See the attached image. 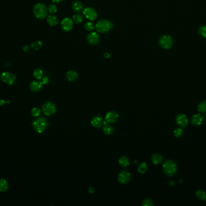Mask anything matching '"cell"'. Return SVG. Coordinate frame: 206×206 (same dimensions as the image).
Wrapping results in <instances>:
<instances>
[{
  "mask_svg": "<svg viewBox=\"0 0 206 206\" xmlns=\"http://www.w3.org/2000/svg\"><path fill=\"white\" fill-rule=\"evenodd\" d=\"M198 111L201 113L206 112V100L201 102L198 106Z\"/></svg>",
  "mask_w": 206,
  "mask_h": 206,
  "instance_id": "obj_26",
  "label": "cell"
},
{
  "mask_svg": "<svg viewBox=\"0 0 206 206\" xmlns=\"http://www.w3.org/2000/svg\"><path fill=\"white\" fill-rule=\"evenodd\" d=\"M73 21L76 24H80L83 21V16L80 15L76 14L73 16Z\"/></svg>",
  "mask_w": 206,
  "mask_h": 206,
  "instance_id": "obj_29",
  "label": "cell"
},
{
  "mask_svg": "<svg viewBox=\"0 0 206 206\" xmlns=\"http://www.w3.org/2000/svg\"><path fill=\"white\" fill-rule=\"evenodd\" d=\"M198 33L203 38H206V26H202L199 28Z\"/></svg>",
  "mask_w": 206,
  "mask_h": 206,
  "instance_id": "obj_30",
  "label": "cell"
},
{
  "mask_svg": "<svg viewBox=\"0 0 206 206\" xmlns=\"http://www.w3.org/2000/svg\"><path fill=\"white\" fill-rule=\"evenodd\" d=\"M33 14L38 19H43L48 15V9L42 3H38L33 7Z\"/></svg>",
  "mask_w": 206,
  "mask_h": 206,
  "instance_id": "obj_3",
  "label": "cell"
},
{
  "mask_svg": "<svg viewBox=\"0 0 206 206\" xmlns=\"http://www.w3.org/2000/svg\"><path fill=\"white\" fill-rule=\"evenodd\" d=\"M131 179V175L127 171V170H124L121 172L118 177V181L121 183V184H127L128 183Z\"/></svg>",
  "mask_w": 206,
  "mask_h": 206,
  "instance_id": "obj_10",
  "label": "cell"
},
{
  "mask_svg": "<svg viewBox=\"0 0 206 206\" xmlns=\"http://www.w3.org/2000/svg\"><path fill=\"white\" fill-rule=\"evenodd\" d=\"M104 57L106 59H109L110 57V55L109 53H105L104 55Z\"/></svg>",
  "mask_w": 206,
  "mask_h": 206,
  "instance_id": "obj_40",
  "label": "cell"
},
{
  "mask_svg": "<svg viewBox=\"0 0 206 206\" xmlns=\"http://www.w3.org/2000/svg\"><path fill=\"white\" fill-rule=\"evenodd\" d=\"M88 191H89V192L90 193H94V192H95V189H94V187H89L88 189Z\"/></svg>",
  "mask_w": 206,
  "mask_h": 206,
  "instance_id": "obj_37",
  "label": "cell"
},
{
  "mask_svg": "<svg viewBox=\"0 0 206 206\" xmlns=\"http://www.w3.org/2000/svg\"><path fill=\"white\" fill-rule=\"evenodd\" d=\"M9 189V184L5 179H0V192H6Z\"/></svg>",
  "mask_w": 206,
  "mask_h": 206,
  "instance_id": "obj_21",
  "label": "cell"
},
{
  "mask_svg": "<svg viewBox=\"0 0 206 206\" xmlns=\"http://www.w3.org/2000/svg\"><path fill=\"white\" fill-rule=\"evenodd\" d=\"M151 160L154 165H159L163 161V157L159 153H154L151 157Z\"/></svg>",
  "mask_w": 206,
  "mask_h": 206,
  "instance_id": "obj_18",
  "label": "cell"
},
{
  "mask_svg": "<svg viewBox=\"0 0 206 206\" xmlns=\"http://www.w3.org/2000/svg\"><path fill=\"white\" fill-rule=\"evenodd\" d=\"M48 122L45 117H41L34 119L32 122V126L35 131L42 133L48 127Z\"/></svg>",
  "mask_w": 206,
  "mask_h": 206,
  "instance_id": "obj_1",
  "label": "cell"
},
{
  "mask_svg": "<svg viewBox=\"0 0 206 206\" xmlns=\"http://www.w3.org/2000/svg\"><path fill=\"white\" fill-rule=\"evenodd\" d=\"M78 78H79V75L75 71L70 70V71H68L67 73V78L70 82L75 81V80L78 79Z\"/></svg>",
  "mask_w": 206,
  "mask_h": 206,
  "instance_id": "obj_17",
  "label": "cell"
},
{
  "mask_svg": "<svg viewBox=\"0 0 206 206\" xmlns=\"http://www.w3.org/2000/svg\"><path fill=\"white\" fill-rule=\"evenodd\" d=\"M43 70L42 69H36L34 71V73H33V76L34 77L38 79V80H39L42 78L43 77Z\"/></svg>",
  "mask_w": 206,
  "mask_h": 206,
  "instance_id": "obj_25",
  "label": "cell"
},
{
  "mask_svg": "<svg viewBox=\"0 0 206 206\" xmlns=\"http://www.w3.org/2000/svg\"><path fill=\"white\" fill-rule=\"evenodd\" d=\"M174 136L176 137H180L183 134V131L181 128H176L174 131Z\"/></svg>",
  "mask_w": 206,
  "mask_h": 206,
  "instance_id": "obj_33",
  "label": "cell"
},
{
  "mask_svg": "<svg viewBox=\"0 0 206 206\" xmlns=\"http://www.w3.org/2000/svg\"><path fill=\"white\" fill-rule=\"evenodd\" d=\"M118 113L115 111H111L106 114L104 120H106L107 124H113L118 120Z\"/></svg>",
  "mask_w": 206,
  "mask_h": 206,
  "instance_id": "obj_8",
  "label": "cell"
},
{
  "mask_svg": "<svg viewBox=\"0 0 206 206\" xmlns=\"http://www.w3.org/2000/svg\"><path fill=\"white\" fill-rule=\"evenodd\" d=\"M41 111L38 108H33L31 111V115L33 116V117H38L40 116L41 114Z\"/></svg>",
  "mask_w": 206,
  "mask_h": 206,
  "instance_id": "obj_31",
  "label": "cell"
},
{
  "mask_svg": "<svg viewBox=\"0 0 206 206\" xmlns=\"http://www.w3.org/2000/svg\"><path fill=\"white\" fill-rule=\"evenodd\" d=\"M176 122L181 128H186L188 124V119L185 114H179L176 116Z\"/></svg>",
  "mask_w": 206,
  "mask_h": 206,
  "instance_id": "obj_11",
  "label": "cell"
},
{
  "mask_svg": "<svg viewBox=\"0 0 206 206\" xmlns=\"http://www.w3.org/2000/svg\"><path fill=\"white\" fill-rule=\"evenodd\" d=\"M163 170L165 174L172 177L174 175L177 171V166L172 160H167L163 165Z\"/></svg>",
  "mask_w": 206,
  "mask_h": 206,
  "instance_id": "obj_2",
  "label": "cell"
},
{
  "mask_svg": "<svg viewBox=\"0 0 206 206\" xmlns=\"http://www.w3.org/2000/svg\"><path fill=\"white\" fill-rule=\"evenodd\" d=\"M113 23L110 21L103 19L96 23L95 27L96 28V31L99 33H105L109 32L111 28L113 27Z\"/></svg>",
  "mask_w": 206,
  "mask_h": 206,
  "instance_id": "obj_4",
  "label": "cell"
},
{
  "mask_svg": "<svg viewBox=\"0 0 206 206\" xmlns=\"http://www.w3.org/2000/svg\"><path fill=\"white\" fill-rule=\"evenodd\" d=\"M119 164L123 167H127L130 165V160L128 157L123 156L119 159Z\"/></svg>",
  "mask_w": 206,
  "mask_h": 206,
  "instance_id": "obj_22",
  "label": "cell"
},
{
  "mask_svg": "<svg viewBox=\"0 0 206 206\" xmlns=\"http://www.w3.org/2000/svg\"><path fill=\"white\" fill-rule=\"evenodd\" d=\"M73 20L69 18H66L63 19L62 21L61 26L62 29L65 32H69L71 30L74 26V23Z\"/></svg>",
  "mask_w": 206,
  "mask_h": 206,
  "instance_id": "obj_12",
  "label": "cell"
},
{
  "mask_svg": "<svg viewBox=\"0 0 206 206\" xmlns=\"http://www.w3.org/2000/svg\"><path fill=\"white\" fill-rule=\"evenodd\" d=\"M83 14L87 19L91 21L95 20L97 17L96 11L91 7H87L84 9L83 11Z\"/></svg>",
  "mask_w": 206,
  "mask_h": 206,
  "instance_id": "obj_9",
  "label": "cell"
},
{
  "mask_svg": "<svg viewBox=\"0 0 206 206\" xmlns=\"http://www.w3.org/2000/svg\"><path fill=\"white\" fill-rule=\"evenodd\" d=\"M48 12H49L50 13H51V14H55V13L57 12V7L55 6V5H54V4H51V5H50V6L48 7Z\"/></svg>",
  "mask_w": 206,
  "mask_h": 206,
  "instance_id": "obj_35",
  "label": "cell"
},
{
  "mask_svg": "<svg viewBox=\"0 0 206 206\" xmlns=\"http://www.w3.org/2000/svg\"><path fill=\"white\" fill-rule=\"evenodd\" d=\"M42 47V42L40 41H36L31 44V47L34 50H39Z\"/></svg>",
  "mask_w": 206,
  "mask_h": 206,
  "instance_id": "obj_28",
  "label": "cell"
},
{
  "mask_svg": "<svg viewBox=\"0 0 206 206\" xmlns=\"http://www.w3.org/2000/svg\"><path fill=\"white\" fill-rule=\"evenodd\" d=\"M42 110L43 113L45 116H50L55 113L57 108L54 103L50 101H47L43 105L42 107Z\"/></svg>",
  "mask_w": 206,
  "mask_h": 206,
  "instance_id": "obj_5",
  "label": "cell"
},
{
  "mask_svg": "<svg viewBox=\"0 0 206 206\" xmlns=\"http://www.w3.org/2000/svg\"><path fill=\"white\" fill-rule=\"evenodd\" d=\"M72 9L74 11H75V12H77V13L80 12L83 9L82 3L80 2L79 1H76L74 2L72 4Z\"/></svg>",
  "mask_w": 206,
  "mask_h": 206,
  "instance_id": "obj_19",
  "label": "cell"
},
{
  "mask_svg": "<svg viewBox=\"0 0 206 206\" xmlns=\"http://www.w3.org/2000/svg\"><path fill=\"white\" fill-rule=\"evenodd\" d=\"M159 44L164 49H169L173 44L172 38L170 36L164 35L160 38Z\"/></svg>",
  "mask_w": 206,
  "mask_h": 206,
  "instance_id": "obj_6",
  "label": "cell"
},
{
  "mask_svg": "<svg viewBox=\"0 0 206 206\" xmlns=\"http://www.w3.org/2000/svg\"><path fill=\"white\" fill-rule=\"evenodd\" d=\"M203 120H204L203 116L200 114H196L193 116L191 122L195 126H200L202 124Z\"/></svg>",
  "mask_w": 206,
  "mask_h": 206,
  "instance_id": "obj_16",
  "label": "cell"
},
{
  "mask_svg": "<svg viewBox=\"0 0 206 206\" xmlns=\"http://www.w3.org/2000/svg\"><path fill=\"white\" fill-rule=\"evenodd\" d=\"M42 82L43 84H47L49 82V79L48 77H44L42 79Z\"/></svg>",
  "mask_w": 206,
  "mask_h": 206,
  "instance_id": "obj_36",
  "label": "cell"
},
{
  "mask_svg": "<svg viewBox=\"0 0 206 206\" xmlns=\"http://www.w3.org/2000/svg\"><path fill=\"white\" fill-rule=\"evenodd\" d=\"M103 122H104V120L99 116H94V117H92L91 120V124L94 127L97 128H101L103 126Z\"/></svg>",
  "mask_w": 206,
  "mask_h": 206,
  "instance_id": "obj_14",
  "label": "cell"
},
{
  "mask_svg": "<svg viewBox=\"0 0 206 206\" xmlns=\"http://www.w3.org/2000/svg\"><path fill=\"white\" fill-rule=\"evenodd\" d=\"M147 170V165L145 162L141 163L138 167V172L140 174H145Z\"/></svg>",
  "mask_w": 206,
  "mask_h": 206,
  "instance_id": "obj_27",
  "label": "cell"
},
{
  "mask_svg": "<svg viewBox=\"0 0 206 206\" xmlns=\"http://www.w3.org/2000/svg\"><path fill=\"white\" fill-rule=\"evenodd\" d=\"M0 78L3 82L7 85H12L16 81V77L12 73L9 72H4L1 74Z\"/></svg>",
  "mask_w": 206,
  "mask_h": 206,
  "instance_id": "obj_7",
  "label": "cell"
},
{
  "mask_svg": "<svg viewBox=\"0 0 206 206\" xmlns=\"http://www.w3.org/2000/svg\"><path fill=\"white\" fill-rule=\"evenodd\" d=\"M47 21L51 26H55L59 23V19L55 15H50L48 17Z\"/></svg>",
  "mask_w": 206,
  "mask_h": 206,
  "instance_id": "obj_20",
  "label": "cell"
},
{
  "mask_svg": "<svg viewBox=\"0 0 206 206\" xmlns=\"http://www.w3.org/2000/svg\"><path fill=\"white\" fill-rule=\"evenodd\" d=\"M196 196L198 200L205 201H206V191L203 190H198L196 192Z\"/></svg>",
  "mask_w": 206,
  "mask_h": 206,
  "instance_id": "obj_23",
  "label": "cell"
},
{
  "mask_svg": "<svg viewBox=\"0 0 206 206\" xmlns=\"http://www.w3.org/2000/svg\"><path fill=\"white\" fill-rule=\"evenodd\" d=\"M29 50H30V47H29L28 45H26L24 46V47H23V50H24V51H25V52H28Z\"/></svg>",
  "mask_w": 206,
  "mask_h": 206,
  "instance_id": "obj_38",
  "label": "cell"
},
{
  "mask_svg": "<svg viewBox=\"0 0 206 206\" xmlns=\"http://www.w3.org/2000/svg\"><path fill=\"white\" fill-rule=\"evenodd\" d=\"M142 205L143 206H154V203L151 199L147 198L143 200Z\"/></svg>",
  "mask_w": 206,
  "mask_h": 206,
  "instance_id": "obj_32",
  "label": "cell"
},
{
  "mask_svg": "<svg viewBox=\"0 0 206 206\" xmlns=\"http://www.w3.org/2000/svg\"><path fill=\"white\" fill-rule=\"evenodd\" d=\"M42 85H43V83L41 81H34L30 83V88L32 91L38 92L41 90Z\"/></svg>",
  "mask_w": 206,
  "mask_h": 206,
  "instance_id": "obj_15",
  "label": "cell"
},
{
  "mask_svg": "<svg viewBox=\"0 0 206 206\" xmlns=\"http://www.w3.org/2000/svg\"><path fill=\"white\" fill-rule=\"evenodd\" d=\"M87 40L91 45H96L99 41V36L96 32H92L87 35Z\"/></svg>",
  "mask_w": 206,
  "mask_h": 206,
  "instance_id": "obj_13",
  "label": "cell"
},
{
  "mask_svg": "<svg viewBox=\"0 0 206 206\" xmlns=\"http://www.w3.org/2000/svg\"><path fill=\"white\" fill-rule=\"evenodd\" d=\"M63 1V0H52V1L53 2H55V3H59V2H60Z\"/></svg>",
  "mask_w": 206,
  "mask_h": 206,
  "instance_id": "obj_41",
  "label": "cell"
},
{
  "mask_svg": "<svg viewBox=\"0 0 206 206\" xmlns=\"http://www.w3.org/2000/svg\"><path fill=\"white\" fill-rule=\"evenodd\" d=\"M6 103H7V102L4 101L3 99H0V106H2Z\"/></svg>",
  "mask_w": 206,
  "mask_h": 206,
  "instance_id": "obj_39",
  "label": "cell"
},
{
  "mask_svg": "<svg viewBox=\"0 0 206 206\" xmlns=\"http://www.w3.org/2000/svg\"><path fill=\"white\" fill-rule=\"evenodd\" d=\"M103 131L105 134L111 135L113 132V128L111 126L107 124L106 125H104Z\"/></svg>",
  "mask_w": 206,
  "mask_h": 206,
  "instance_id": "obj_24",
  "label": "cell"
},
{
  "mask_svg": "<svg viewBox=\"0 0 206 206\" xmlns=\"http://www.w3.org/2000/svg\"><path fill=\"white\" fill-rule=\"evenodd\" d=\"M94 28H95V27H94L93 23H92L91 22H87L84 25V28L87 31H92L94 29Z\"/></svg>",
  "mask_w": 206,
  "mask_h": 206,
  "instance_id": "obj_34",
  "label": "cell"
}]
</instances>
